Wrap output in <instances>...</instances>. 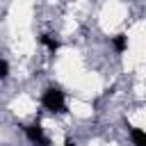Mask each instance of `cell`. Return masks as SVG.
Returning a JSON list of instances; mask_svg holds the SVG:
<instances>
[{"label": "cell", "mask_w": 146, "mask_h": 146, "mask_svg": "<svg viewBox=\"0 0 146 146\" xmlns=\"http://www.w3.org/2000/svg\"><path fill=\"white\" fill-rule=\"evenodd\" d=\"M41 43H43L52 55H55V52H57V48H59V41H57L52 34H41Z\"/></svg>", "instance_id": "4"}, {"label": "cell", "mask_w": 146, "mask_h": 146, "mask_svg": "<svg viewBox=\"0 0 146 146\" xmlns=\"http://www.w3.org/2000/svg\"><path fill=\"white\" fill-rule=\"evenodd\" d=\"M9 75V64H7V59H0V80H5Z\"/></svg>", "instance_id": "6"}, {"label": "cell", "mask_w": 146, "mask_h": 146, "mask_svg": "<svg viewBox=\"0 0 146 146\" xmlns=\"http://www.w3.org/2000/svg\"><path fill=\"white\" fill-rule=\"evenodd\" d=\"M41 105H43V110H48V112H52V114H64V112H66V98H64V91L57 89V87L46 89L43 96H41Z\"/></svg>", "instance_id": "1"}, {"label": "cell", "mask_w": 146, "mask_h": 146, "mask_svg": "<svg viewBox=\"0 0 146 146\" xmlns=\"http://www.w3.org/2000/svg\"><path fill=\"white\" fill-rule=\"evenodd\" d=\"M66 146H73V144H66Z\"/></svg>", "instance_id": "7"}, {"label": "cell", "mask_w": 146, "mask_h": 146, "mask_svg": "<svg viewBox=\"0 0 146 146\" xmlns=\"http://www.w3.org/2000/svg\"><path fill=\"white\" fill-rule=\"evenodd\" d=\"M112 46H114L116 52H123V50L128 48V36H125V34H116V36H112Z\"/></svg>", "instance_id": "5"}, {"label": "cell", "mask_w": 146, "mask_h": 146, "mask_svg": "<svg viewBox=\"0 0 146 146\" xmlns=\"http://www.w3.org/2000/svg\"><path fill=\"white\" fill-rule=\"evenodd\" d=\"M130 139L135 146H146V130L141 128H130Z\"/></svg>", "instance_id": "3"}, {"label": "cell", "mask_w": 146, "mask_h": 146, "mask_svg": "<svg viewBox=\"0 0 146 146\" xmlns=\"http://www.w3.org/2000/svg\"><path fill=\"white\" fill-rule=\"evenodd\" d=\"M25 135H27V139H30L32 144H36V146H48V137H46V132H43V128H41L39 123L25 125Z\"/></svg>", "instance_id": "2"}]
</instances>
